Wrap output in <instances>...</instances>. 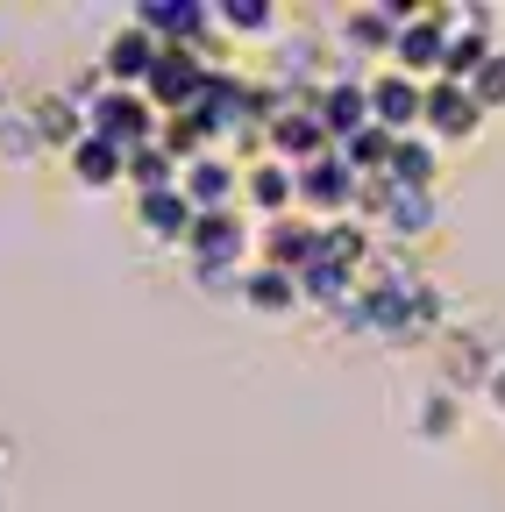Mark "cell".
Here are the masks:
<instances>
[{
  "mask_svg": "<svg viewBox=\"0 0 505 512\" xmlns=\"http://www.w3.org/2000/svg\"><path fill=\"white\" fill-rule=\"evenodd\" d=\"M313 256H321V221H313V214H285V221H264L257 228V264L299 278Z\"/></svg>",
  "mask_w": 505,
  "mask_h": 512,
  "instance_id": "obj_10",
  "label": "cell"
},
{
  "mask_svg": "<svg viewBox=\"0 0 505 512\" xmlns=\"http://www.w3.org/2000/svg\"><path fill=\"white\" fill-rule=\"evenodd\" d=\"M136 228H143L150 242H164V249H185V242H193V228H200V207L185 200L178 185H171V192H136Z\"/></svg>",
  "mask_w": 505,
  "mask_h": 512,
  "instance_id": "obj_12",
  "label": "cell"
},
{
  "mask_svg": "<svg viewBox=\"0 0 505 512\" xmlns=\"http://www.w3.org/2000/svg\"><path fill=\"white\" fill-rule=\"evenodd\" d=\"M65 171H72L79 185H93V192H107V185H129V157H121L114 143H100V136H86V143L65 157Z\"/></svg>",
  "mask_w": 505,
  "mask_h": 512,
  "instance_id": "obj_18",
  "label": "cell"
},
{
  "mask_svg": "<svg viewBox=\"0 0 505 512\" xmlns=\"http://www.w3.org/2000/svg\"><path fill=\"white\" fill-rule=\"evenodd\" d=\"M29 107H36V128H43V150H50V157H72V150L93 136V114H86L65 86L43 93V100H29Z\"/></svg>",
  "mask_w": 505,
  "mask_h": 512,
  "instance_id": "obj_13",
  "label": "cell"
},
{
  "mask_svg": "<svg viewBox=\"0 0 505 512\" xmlns=\"http://www.w3.org/2000/svg\"><path fill=\"white\" fill-rule=\"evenodd\" d=\"M484 399H491V406L505 413V356H498V370H491V384H484Z\"/></svg>",
  "mask_w": 505,
  "mask_h": 512,
  "instance_id": "obj_24",
  "label": "cell"
},
{
  "mask_svg": "<svg viewBox=\"0 0 505 512\" xmlns=\"http://www.w3.org/2000/svg\"><path fill=\"white\" fill-rule=\"evenodd\" d=\"M477 128H484V107L470 100V86H449V79L427 86V121H420V136H427L434 150L477 143Z\"/></svg>",
  "mask_w": 505,
  "mask_h": 512,
  "instance_id": "obj_5",
  "label": "cell"
},
{
  "mask_svg": "<svg viewBox=\"0 0 505 512\" xmlns=\"http://www.w3.org/2000/svg\"><path fill=\"white\" fill-rule=\"evenodd\" d=\"M157 57H164V43L143 29V22H129V29H114L107 36V50H100V72L114 79V86H150V72H157Z\"/></svg>",
  "mask_w": 505,
  "mask_h": 512,
  "instance_id": "obj_11",
  "label": "cell"
},
{
  "mask_svg": "<svg viewBox=\"0 0 505 512\" xmlns=\"http://www.w3.org/2000/svg\"><path fill=\"white\" fill-rule=\"evenodd\" d=\"M242 200L257 207L264 221H285V214H299V171H292V164H278V157L249 164V171H242Z\"/></svg>",
  "mask_w": 505,
  "mask_h": 512,
  "instance_id": "obj_14",
  "label": "cell"
},
{
  "mask_svg": "<svg viewBox=\"0 0 505 512\" xmlns=\"http://www.w3.org/2000/svg\"><path fill=\"white\" fill-rule=\"evenodd\" d=\"M36 157H50V150H43V128H36V107L15 100L8 114H0V164H8V171H29Z\"/></svg>",
  "mask_w": 505,
  "mask_h": 512,
  "instance_id": "obj_17",
  "label": "cell"
},
{
  "mask_svg": "<svg viewBox=\"0 0 505 512\" xmlns=\"http://www.w3.org/2000/svg\"><path fill=\"white\" fill-rule=\"evenodd\" d=\"M214 22H221V36L271 43V36H278V22H285V8H271V0H221V8H214Z\"/></svg>",
  "mask_w": 505,
  "mask_h": 512,
  "instance_id": "obj_19",
  "label": "cell"
},
{
  "mask_svg": "<svg viewBox=\"0 0 505 512\" xmlns=\"http://www.w3.org/2000/svg\"><path fill=\"white\" fill-rule=\"evenodd\" d=\"M185 256H193V271H249L257 264V228L242 214H200Z\"/></svg>",
  "mask_w": 505,
  "mask_h": 512,
  "instance_id": "obj_3",
  "label": "cell"
},
{
  "mask_svg": "<svg viewBox=\"0 0 505 512\" xmlns=\"http://www.w3.org/2000/svg\"><path fill=\"white\" fill-rule=\"evenodd\" d=\"M207 72H214V64H207L200 50H164L143 93H150V107H157V114H193V107H200V93H207Z\"/></svg>",
  "mask_w": 505,
  "mask_h": 512,
  "instance_id": "obj_6",
  "label": "cell"
},
{
  "mask_svg": "<svg viewBox=\"0 0 505 512\" xmlns=\"http://www.w3.org/2000/svg\"><path fill=\"white\" fill-rule=\"evenodd\" d=\"M242 306L249 313H299V278L292 271H271V264H249L242 271Z\"/></svg>",
  "mask_w": 505,
  "mask_h": 512,
  "instance_id": "obj_16",
  "label": "cell"
},
{
  "mask_svg": "<svg viewBox=\"0 0 505 512\" xmlns=\"http://www.w3.org/2000/svg\"><path fill=\"white\" fill-rule=\"evenodd\" d=\"M157 128H164V114H157L150 93H136V86H107V93L93 100V136L114 143L121 157L150 150V143H157Z\"/></svg>",
  "mask_w": 505,
  "mask_h": 512,
  "instance_id": "obj_2",
  "label": "cell"
},
{
  "mask_svg": "<svg viewBox=\"0 0 505 512\" xmlns=\"http://www.w3.org/2000/svg\"><path fill=\"white\" fill-rule=\"evenodd\" d=\"M449 29H456V8H406V29L392 43V72L434 86L449 72Z\"/></svg>",
  "mask_w": 505,
  "mask_h": 512,
  "instance_id": "obj_1",
  "label": "cell"
},
{
  "mask_svg": "<svg viewBox=\"0 0 505 512\" xmlns=\"http://www.w3.org/2000/svg\"><path fill=\"white\" fill-rule=\"evenodd\" d=\"M463 427V392H449V384H434V392L420 399V434L427 441H449Z\"/></svg>",
  "mask_w": 505,
  "mask_h": 512,
  "instance_id": "obj_21",
  "label": "cell"
},
{
  "mask_svg": "<svg viewBox=\"0 0 505 512\" xmlns=\"http://www.w3.org/2000/svg\"><path fill=\"white\" fill-rule=\"evenodd\" d=\"M178 192L200 214H242V164L221 157V150H207V157H193V164L178 171Z\"/></svg>",
  "mask_w": 505,
  "mask_h": 512,
  "instance_id": "obj_8",
  "label": "cell"
},
{
  "mask_svg": "<svg viewBox=\"0 0 505 512\" xmlns=\"http://www.w3.org/2000/svg\"><path fill=\"white\" fill-rule=\"evenodd\" d=\"M399 29H406V8H349V15H342V29H328V36H335V57L363 72L370 57H385V64H392Z\"/></svg>",
  "mask_w": 505,
  "mask_h": 512,
  "instance_id": "obj_4",
  "label": "cell"
},
{
  "mask_svg": "<svg viewBox=\"0 0 505 512\" xmlns=\"http://www.w3.org/2000/svg\"><path fill=\"white\" fill-rule=\"evenodd\" d=\"M356 200H363V178H356L342 157H321V164L299 171V214H313V221H342V214H356Z\"/></svg>",
  "mask_w": 505,
  "mask_h": 512,
  "instance_id": "obj_7",
  "label": "cell"
},
{
  "mask_svg": "<svg viewBox=\"0 0 505 512\" xmlns=\"http://www.w3.org/2000/svg\"><path fill=\"white\" fill-rule=\"evenodd\" d=\"M491 370H498V356L484 349V335H441V384L449 392H470V384H491Z\"/></svg>",
  "mask_w": 505,
  "mask_h": 512,
  "instance_id": "obj_15",
  "label": "cell"
},
{
  "mask_svg": "<svg viewBox=\"0 0 505 512\" xmlns=\"http://www.w3.org/2000/svg\"><path fill=\"white\" fill-rule=\"evenodd\" d=\"M178 171H185V164H178V157H164L157 143L129 157V185H136V192H171V185H178Z\"/></svg>",
  "mask_w": 505,
  "mask_h": 512,
  "instance_id": "obj_22",
  "label": "cell"
},
{
  "mask_svg": "<svg viewBox=\"0 0 505 512\" xmlns=\"http://www.w3.org/2000/svg\"><path fill=\"white\" fill-rule=\"evenodd\" d=\"M470 100H477L484 114H498V107H505V43L491 50V64H484V72L470 79Z\"/></svg>",
  "mask_w": 505,
  "mask_h": 512,
  "instance_id": "obj_23",
  "label": "cell"
},
{
  "mask_svg": "<svg viewBox=\"0 0 505 512\" xmlns=\"http://www.w3.org/2000/svg\"><path fill=\"white\" fill-rule=\"evenodd\" d=\"M370 114L385 136H420V121H427V86L406 79V72H370Z\"/></svg>",
  "mask_w": 505,
  "mask_h": 512,
  "instance_id": "obj_9",
  "label": "cell"
},
{
  "mask_svg": "<svg viewBox=\"0 0 505 512\" xmlns=\"http://www.w3.org/2000/svg\"><path fill=\"white\" fill-rule=\"evenodd\" d=\"M385 178H392V185H427V192H434V178H441V150H434L427 136H399Z\"/></svg>",
  "mask_w": 505,
  "mask_h": 512,
  "instance_id": "obj_20",
  "label": "cell"
}]
</instances>
